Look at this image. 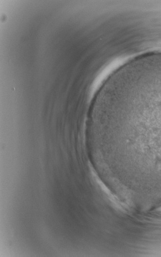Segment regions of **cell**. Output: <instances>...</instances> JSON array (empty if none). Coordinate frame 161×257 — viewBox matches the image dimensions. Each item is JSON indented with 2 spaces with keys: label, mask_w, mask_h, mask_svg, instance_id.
I'll return each instance as SVG.
<instances>
[{
  "label": "cell",
  "mask_w": 161,
  "mask_h": 257,
  "mask_svg": "<svg viewBox=\"0 0 161 257\" xmlns=\"http://www.w3.org/2000/svg\"><path fill=\"white\" fill-rule=\"evenodd\" d=\"M97 133L115 147L161 145V59L142 64L106 85Z\"/></svg>",
  "instance_id": "obj_1"
}]
</instances>
